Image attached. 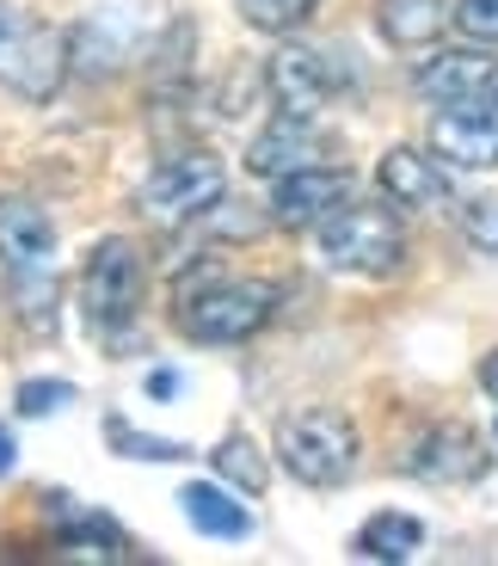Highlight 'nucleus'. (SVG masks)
<instances>
[{"mask_svg":"<svg viewBox=\"0 0 498 566\" xmlns=\"http://www.w3.org/2000/svg\"><path fill=\"white\" fill-rule=\"evenodd\" d=\"M271 314H277V290L271 283L229 277V271H215V265H203L179 290V302H172V326L191 345H246L265 333Z\"/></svg>","mask_w":498,"mask_h":566,"instance_id":"nucleus-1","label":"nucleus"},{"mask_svg":"<svg viewBox=\"0 0 498 566\" xmlns=\"http://www.w3.org/2000/svg\"><path fill=\"white\" fill-rule=\"evenodd\" d=\"M314 259L345 277H394L406 265V228L394 203H339L314 228Z\"/></svg>","mask_w":498,"mask_h":566,"instance_id":"nucleus-2","label":"nucleus"},{"mask_svg":"<svg viewBox=\"0 0 498 566\" xmlns=\"http://www.w3.org/2000/svg\"><path fill=\"white\" fill-rule=\"evenodd\" d=\"M271 450H277V462H284L289 481L327 493V486H345L357 474L363 443H357L351 412H339V407H301V412H284V419H277V443H271Z\"/></svg>","mask_w":498,"mask_h":566,"instance_id":"nucleus-3","label":"nucleus"},{"mask_svg":"<svg viewBox=\"0 0 498 566\" xmlns=\"http://www.w3.org/2000/svg\"><path fill=\"white\" fill-rule=\"evenodd\" d=\"M222 198H229V167L210 148H179V155L155 160V172L136 191V210L160 228H186L198 216L222 210Z\"/></svg>","mask_w":498,"mask_h":566,"instance_id":"nucleus-4","label":"nucleus"},{"mask_svg":"<svg viewBox=\"0 0 498 566\" xmlns=\"http://www.w3.org/2000/svg\"><path fill=\"white\" fill-rule=\"evenodd\" d=\"M62 74H68V38L50 19L0 0V86L31 105H50Z\"/></svg>","mask_w":498,"mask_h":566,"instance_id":"nucleus-5","label":"nucleus"},{"mask_svg":"<svg viewBox=\"0 0 498 566\" xmlns=\"http://www.w3.org/2000/svg\"><path fill=\"white\" fill-rule=\"evenodd\" d=\"M142 253H136V241H124V234H105L93 253H86L81 265V283H74V302H81V314L99 333H112V326H129L136 321V308H142Z\"/></svg>","mask_w":498,"mask_h":566,"instance_id":"nucleus-6","label":"nucleus"},{"mask_svg":"<svg viewBox=\"0 0 498 566\" xmlns=\"http://www.w3.org/2000/svg\"><path fill=\"white\" fill-rule=\"evenodd\" d=\"M265 86H271V99H277V112H289V117H320L332 99H339L345 69H339V56H332V50L284 43V50L265 62Z\"/></svg>","mask_w":498,"mask_h":566,"instance_id":"nucleus-7","label":"nucleus"},{"mask_svg":"<svg viewBox=\"0 0 498 566\" xmlns=\"http://www.w3.org/2000/svg\"><path fill=\"white\" fill-rule=\"evenodd\" d=\"M351 185H357L351 172L327 167V160H314L301 172H284V179H271V222L289 228V234H314L339 203H351Z\"/></svg>","mask_w":498,"mask_h":566,"instance_id":"nucleus-8","label":"nucleus"},{"mask_svg":"<svg viewBox=\"0 0 498 566\" xmlns=\"http://www.w3.org/2000/svg\"><path fill=\"white\" fill-rule=\"evenodd\" d=\"M431 155L443 167H498V86L486 99L443 105L431 117Z\"/></svg>","mask_w":498,"mask_h":566,"instance_id":"nucleus-9","label":"nucleus"},{"mask_svg":"<svg viewBox=\"0 0 498 566\" xmlns=\"http://www.w3.org/2000/svg\"><path fill=\"white\" fill-rule=\"evenodd\" d=\"M480 468H486V450H480V431L474 424L437 419L425 431H413V443H406V474H418L431 486L480 481Z\"/></svg>","mask_w":498,"mask_h":566,"instance_id":"nucleus-10","label":"nucleus"},{"mask_svg":"<svg viewBox=\"0 0 498 566\" xmlns=\"http://www.w3.org/2000/svg\"><path fill=\"white\" fill-rule=\"evenodd\" d=\"M498 86V56L486 43H462V50H437L413 69V93L425 105H468V99H486Z\"/></svg>","mask_w":498,"mask_h":566,"instance_id":"nucleus-11","label":"nucleus"},{"mask_svg":"<svg viewBox=\"0 0 498 566\" xmlns=\"http://www.w3.org/2000/svg\"><path fill=\"white\" fill-rule=\"evenodd\" d=\"M375 191L394 210H443L449 203V172L425 148H388L382 167H375Z\"/></svg>","mask_w":498,"mask_h":566,"instance_id":"nucleus-12","label":"nucleus"},{"mask_svg":"<svg viewBox=\"0 0 498 566\" xmlns=\"http://www.w3.org/2000/svg\"><path fill=\"white\" fill-rule=\"evenodd\" d=\"M43 517H50V530H56V554H68V560H99V566H117L129 560V542L124 530L112 524V517H99V511L74 505V499H50L43 505Z\"/></svg>","mask_w":498,"mask_h":566,"instance_id":"nucleus-13","label":"nucleus"},{"mask_svg":"<svg viewBox=\"0 0 498 566\" xmlns=\"http://www.w3.org/2000/svg\"><path fill=\"white\" fill-rule=\"evenodd\" d=\"M314 160H320V129H314V117H289V112L271 117L253 136V148H246L253 179H284V172H301Z\"/></svg>","mask_w":498,"mask_h":566,"instance_id":"nucleus-14","label":"nucleus"},{"mask_svg":"<svg viewBox=\"0 0 498 566\" xmlns=\"http://www.w3.org/2000/svg\"><path fill=\"white\" fill-rule=\"evenodd\" d=\"M56 253V222L31 198H0V259L13 271H43Z\"/></svg>","mask_w":498,"mask_h":566,"instance_id":"nucleus-15","label":"nucleus"},{"mask_svg":"<svg viewBox=\"0 0 498 566\" xmlns=\"http://www.w3.org/2000/svg\"><path fill=\"white\" fill-rule=\"evenodd\" d=\"M179 505H186V524L210 542H246L253 536V511L229 493V481H191L179 486Z\"/></svg>","mask_w":498,"mask_h":566,"instance_id":"nucleus-16","label":"nucleus"},{"mask_svg":"<svg viewBox=\"0 0 498 566\" xmlns=\"http://www.w3.org/2000/svg\"><path fill=\"white\" fill-rule=\"evenodd\" d=\"M418 548H425V524H418L413 511H375V517H363V530L351 536V554L357 560H418Z\"/></svg>","mask_w":498,"mask_h":566,"instance_id":"nucleus-17","label":"nucleus"},{"mask_svg":"<svg viewBox=\"0 0 498 566\" xmlns=\"http://www.w3.org/2000/svg\"><path fill=\"white\" fill-rule=\"evenodd\" d=\"M449 25V0H375V31L394 50H425Z\"/></svg>","mask_w":498,"mask_h":566,"instance_id":"nucleus-18","label":"nucleus"},{"mask_svg":"<svg viewBox=\"0 0 498 566\" xmlns=\"http://www.w3.org/2000/svg\"><path fill=\"white\" fill-rule=\"evenodd\" d=\"M210 468H215V481H229L234 493H265V481H271V462H265V450H258L246 431H229V438L210 450Z\"/></svg>","mask_w":498,"mask_h":566,"instance_id":"nucleus-19","label":"nucleus"},{"mask_svg":"<svg viewBox=\"0 0 498 566\" xmlns=\"http://www.w3.org/2000/svg\"><path fill=\"white\" fill-rule=\"evenodd\" d=\"M105 438H112V450L129 455V462H186V455H198L179 438H148V431H136L129 419H105Z\"/></svg>","mask_w":498,"mask_h":566,"instance_id":"nucleus-20","label":"nucleus"},{"mask_svg":"<svg viewBox=\"0 0 498 566\" xmlns=\"http://www.w3.org/2000/svg\"><path fill=\"white\" fill-rule=\"evenodd\" d=\"M234 7H241V19H246L253 31H271V38H284V31L308 25L320 0H234Z\"/></svg>","mask_w":498,"mask_h":566,"instance_id":"nucleus-21","label":"nucleus"},{"mask_svg":"<svg viewBox=\"0 0 498 566\" xmlns=\"http://www.w3.org/2000/svg\"><path fill=\"white\" fill-rule=\"evenodd\" d=\"M13 407H19V419H56L62 407H74V382H56V376H31V382H19Z\"/></svg>","mask_w":498,"mask_h":566,"instance_id":"nucleus-22","label":"nucleus"},{"mask_svg":"<svg viewBox=\"0 0 498 566\" xmlns=\"http://www.w3.org/2000/svg\"><path fill=\"white\" fill-rule=\"evenodd\" d=\"M462 241L474 253L498 259V198H468L462 203Z\"/></svg>","mask_w":498,"mask_h":566,"instance_id":"nucleus-23","label":"nucleus"},{"mask_svg":"<svg viewBox=\"0 0 498 566\" xmlns=\"http://www.w3.org/2000/svg\"><path fill=\"white\" fill-rule=\"evenodd\" d=\"M449 19L462 25V38L474 43H498V0H456Z\"/></svg>","mask_w":498,"mask_h":566,"instance_id":"nucleus-24","label":"nucleus"},{"mask_svg":"<svg viewBox=\"0 0 498 566\" xmlns=\"http://www.w3.org/2000/svg\"><path fill=\"white\" fill-rule=\"evenodd\" d=\"M179 388H186V376H179V369H148V395H155L160 407H167V400L179 395Z\"/></svg>","mask_w":498,"mask_h":566,"instance_id":"nucleus-25","label":"nucleus"},{"mask_svg":"<svg viewBox=\"0 0 498 566\" xmlns=\"http://www.w3.org/2000/svg\"><path fill=\"white\" fill-rule=\"evenodd\" d=\"M480 388L498 400V352H486V364H480Z\"/></svg>","mask_w":498,"mask_h":566,"instance_id":"nucleus-26","label":"nucleus"},{"mask_svg":"<svg viewBox=\"0 0 498 566\" xmlns=\"http://www.w3.org/2000/svg\"><path fill=\"white\" fill-rule=\"evenodd\" d=\"M13 462H19V450H13V431L0 424V474H13Z\"/></svg>","mask_w":498,"mask_h":566,"instance_id":"nucleus-27","label":"nucleus"}]
</instances>
